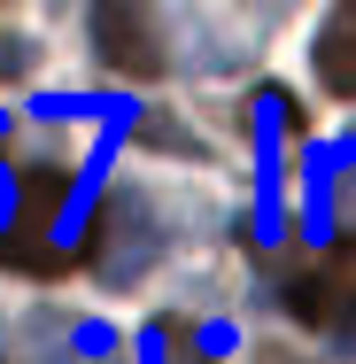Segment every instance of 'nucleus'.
Here are the masks:
<instances>
[{
	"instance_id": "2",
	"label": "nucleus",
	"mask_w": 356,
	"mask_h": 364,
	"mask_svg": "<svg viewBox=\"0 0 356 364\" xmlns=\"http://www.w3.org/2000/svg\"><path fill=\"white\" fill-rule=\"evenodd\" d=\"M85 248H93V272L109 279V287H132L147 264H155V248H163V218H155V202L147 194H109L101 202V218L85 232Z\"/></svg>"
},
{
	"instance_id": "4",
	"label": "nucleus",
	"mask_w": 356,
	"mask_h": 364,
	"mask_svg": "<svg viewBox=\"0 0 356 364\" xmlns=\"http://www.w3.org/2000/svg\"><path fill=\"white\" fill-rule=\"evenodd\" d=\"M310 232L356 240V147H333L310 163Z\"/></svg>"
},
{
	"instance_id": "7",
	"label": "nucleus",
	"mask_w": 356,
	"mask_h": 364,
	"mask_svg": "<svg viewBox=\"0 0 356 364\" xmlns=\"http://www.w3.org/2000/svg\"><path fill=\"white\" fill-rule=\"evenodd\" d=\"M8 218H16V186H8V163H0V232H8Z\"/></svg>"
},
{
	"instance_id": "8",
	"label": "nucleus",
	"mask_w": 356,
	"mask_h": 364,
	"mask_svg": "<svg viewBox=\"0 0 356 364\" xmlns=\"http://www.w3.org/2000/svg\"><path fill=\"white\" fill-rule=\"evenodd\" d=\"M264 364H302V357H286V349H264Z\"/></svg>"
},
{
	"instance_id": "6",
	"label": "nucleus",
	"mask_w": 356,
	"mask_h": 364,
	"mask_svg": "<svg viewBox=\"0 0 356 364\" xmlns=\"http://www.w3.org/2000/svg\"><path fill=\"white\" fill-rule=\"evenodd\" d=\"M318 85L356 101V0H341V8L318 23Z\"/></svg>"
},
{
	"instance_id": "1",
	"label": "nucleus",
	"mask_w": 356,
	"mask_h": 364,
	"mask_svg": "<svg viewBox=\"0 0 356 364\" xmlns=\"http://www.w3.org/2000/svg\"><path fill=\"white\" fill-rule=\"evenodd\" d=\"M63 218H70V186H63V171H23V186H16V218H8V232H0V264H16V272H63V264H70Z\"/></svg>"
},
{
	"instance_id": "5",
	"label": "nucleus",
	"mask_w": 356,
	"mask_h": 364,
	"mask_svg": "<svg viewBox=\"0 0 356 364\" xmlns=\"http://www.w3.org/2000/svg\"><path fill=\"white\" fill-rule=\"evenodd\" d=\"M279 140H286V101H256V240H279Z\"/></svg>"
},
{
	"instance_id": "3",
	"label": "nucleus",
	"mask_w": 356,
	"mask_h": 364,
	"mask_svg": "<svg viewBox=\"0 0 356 364\" xmlns=\"http://www.w3.org/2000/svg\"><path fill=\"white\" fill-rule=\"evenodd\" d=\"M93 47H101V63L124 77H155L163 70V23L147 16L140 0H101L93 8Z\"/></svg>"
}]
</instances>
